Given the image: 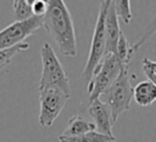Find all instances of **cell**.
Wrapping results in <instances>:
<instances>
[{"label": "cell", "instance_id": "3957f363", "mask_svg": "<svg viewBox=\"0 0 156 142\" xmlns=\"http://www.w3.org/2000/svg\"><path fill=\"white\" fill-rule=\"evenodd\" d=\"M105 97V102L112 115V121H117L118 117L130 108L133 100V86L130 84V76L128 73V67H124L116 80L104 91L101 95Z\"/></svg>", "mask_w": 156, "mask_h": 142}, {"label": "cell", "instance_id": "7a4b0ae2", "mask_svg": "<svg viewBox=\"0 0 156 142\" xmlns=\"http://www.w3.org/2000/svg\"><path fill=\"white\" fill-rule=\"evenodd\" d=\"M40 58L41 76L38 84V90L43 91L48 89H56L71 97V86L68 76L52 46L49 42H44L40 51Z\"/></svg>", "mask_w": 156, "mask_h": 142}, {"label": "cell", "instance_id": "52a82bcc", "mask_svg": "<svg viewBox=\"0 0 156 142\" xmlns=\"http://www.w3.org/2000/svg\"><path fill=\"white\" fill-rule=\"evenodd\" d=\"M68 96L56 89L39 91V125L50 127L68 101Z\"/></svg>", "mask_w": 156, "mask_h": 142}, {"label": "cell", "instance_id": "e0dca14e", "mask_svg": "<svg viewBox=\"0 0 156 142\" xmlns=\"http://www.w3.org/2000/svg\"><path fill=\"white\" fill-rule=\"evenodd\" d=\"M155 33H156V16L151 19V22L149 23V25L146 27V29L144 30V33H143V35L139 38V40L132 46V51H133V52L138 51V50H139V49H140V47H141V46H143V45H144V44H145V42H146V41L155 34Z\"/></svg>", "mask_w": 156, "mask_h": 142}, {"label": "cell", "instance_id": "277c9868", "mask_svg": "<svg viewBox=\"0 0 156 142\" xmlns=\"http://www.w3.org/2000/svg\"><path fill=\"white\" fill-rule=\"evenodd\" d=\"M110 1L111 0L101 1V4H100L94 33L91 36L88 59H87V63L82 72V80L85 83L90 81L95 68L100 64L102 58L106 56V36H105V29H104V21H105V15L107 12Z\"/></svg>", "mask_w": 156, "mask_h": 142}, {"label": "cell", "instance_id": "9c48e42d", "mask_svg": "<svg viewBox=\"0 0 156 142\" xmlns=\"http://www.w3.org/2000/svg\"><path fill=\"white\" fill-rule=\"evenodd\" d=\"M104 29H105V36H106V55L115 53L116 46L118 42V38L121 35V28L118 23V17L113 8L112 0L110 1L107 12L105 15L104 21Z\"/></svg>", "mask_w": 156, "mask_h": 142}, {"label": "cell", "instance_id": "ac0fdd59", "mask_svg": "<svg viewBox=\"0 0 156 142\" xmlns=\"http://www.w3.org/2000/svg\"><path fill=\"white\" fill-rule=\"evenodd\" d=\"M141 69L144 75L149 79V81L156 86V61L144 57L141 62Z\"/></svg>", "mask_w": 156, "mask_h": 142}, {"label": "cell", "instance_id": "2e32d148", "mask_svg": "<svg viewBox=\"0 0 156 142\" xmlns=\"http://www.w3.org/2000/svg\"><path fill=\"white\" fill-rule=\"evenodd\" d=\"M112 2H113V8H115L117 17H121L126 24L130 23L133 18V13L130 10V1L129 0H116Z\"/></svg>", "mask_w": 156, "mask_h": 142}, {"label": "cell", "instance_id": "7c38bea8", "mask_svg": "<svg viewBox=\"0 0 156 142\" xmlns=\"http://www.w3.org/2000/svg\"><path fill=\"white\" fill-rule=\"evenodd\" d=\"M58 142H116V137H110L98 131H90L79 136H63L60 135Z\"/></svg>", "mask_w": 156, "mask_h": 142}, {"label": "cell", "instance_id": "5bb4252c", "mask_svg": "<svg viewBox=\"0 0 156 142\" xmlns=\"http://www.w3.org/2000/svg\"><path fill=\"white\" fill-rule=\"evenodd\" d=\"M12 7L16 21H26L33 17L32 0H15Z\"/></svg>", "mask_w": 156, "mask_h": 142}, {"label": "cell", "instance_id": "ba28073f", "mask_svg": "<svg viewBox=\"0 0 156 142\" xmlns=\"http://www.w3.org/2000/svg\"><path fill=\"white\" fill-rule=\"evenodd\" d=\"M88 113L94 119L95 129L99 134H102V135H106L110 137H115L113 132H112L113 121H112L111 110L105 102H102L100 98L91 101L88 107Z\"/></svg>", "mask_w": 156, "mask_h": 142}, {"label": "cell", "instance_id": "6da1fadb", "mask_svg": "<svg viewBox=\"0 0 156 142\" xmlns=\"http://www.w3.org/2000/svg\"><path fill=\"white\" fill-rule=\"evenodd\" d=\"M43 27L66 57L77 56V36L69 10L63 0H46Z\"/></svg>", "mask_w": 156, "mask_h": 142}, {"label": "cell", "instance_id": "30bf717a", "mask_svg": "<svg viewBox=\"0 0 156 142\" xmlns=\"http://www.w3.org/2000/svg\"><path fill=\"white\" fill-rule=\"evenodd\" d=\"M133 100L140 107L151 106L156 101V86L149 80L139 81L133 87Z\"/></svg>", "mask_w": 156, "mask_h": 142}, {"label": "cell", "instance_id": "5b68a950", "mask_svg": "<svg viewBox=\"0 0 156 142\" xmlns=\"http://www.w3.org/2000/svg\"><path fill=\"white\" fill-rule=\"evenodd\" d=\"M124 67L127 66L122 64V62L116 57L115 53L106 55L100 64L95 68L93 76L88 83L87 87L89 93V102L100 98L104 91L116 80Z\"/></svg>", "mask_w": 156, "mask_h": 142}, {"label": "cell", "instance_id": "4fadbf2b", "mask_svg": "<svg viewBox=\"0 0 156 142\" xmlns=\"http://www.w3.org/2000/svg\"><path fill=\"white\" fill-rule=\"evenodd\" d=\"M133 51H132V46L129 45L127 38L124 36L123 33H121L119 38H118V42H117V46H116V51H115V55L116 57L122 62V64L127 66L129 64L130 59H132V56H133Z\"/></svg>", "mask_w": 156, "mask_h": 142}, {"label": "cell", "instance_id": "d6986e66", "mask_svg": "<svg viewBox=\"0 0 156 142\" xmlns=\"http://www.w3.org/2000/svg\"><path fill=\"white\" fill-rule=\"evenodd\" d=\"M32 11H33V16L43 17L46 11V1L45 0H32Z\"/></svg>", "mask_w": 156, "mask_h": 142}, {"label": "cell", "instance_id": "8fae6325", "mask_svg": "<svg viewBox=\"0 0 156 142\" xmlns=\"http://www.w3.org/2000/svg\"><path fill=\"white\" fill-rule=\"evenodd\" d=\"M90 131H96L95 124L85 120L82 115L76 114L68 119L67 126L61 135H63V136H79V135H84V134L90 132Z\"/></svg>", "mask_w": 156, "mask_h": 142}, {"label": "cell", "instance_id": "9a60e30c", "mask_svg": "<svg viewBox=\"0 0 156 142\" xmlns=\"http://www.w3.org/2000/svg\"><path fill=\"white\" fill-rule=\"evenodd\" d=\"M28 49H29V44L24 41V42H21L18 45L11 47V49L0 51V70L6 68L11 63V61H12V58L15 56H17L18 53H21V52H23V51H26Z\"/></svg>", "mask_w": 156, "mask_h": 142}, {"label": "cell", "instance_id": "8992f818", "mask_svg": "<svg viewBox=\"0 0 156 142\" xmlns=\"http://www.w3.org/2000/svg\"><path fill=\"white\" fill-rule=\"evenodd\" d=\"M43 27V17L33 16L26 21H15L0 30V51L11 49L35 34Z\"/></svg>", "mask_w": 156, "mask_h": 142}]
</instances>
